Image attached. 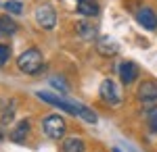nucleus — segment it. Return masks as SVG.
<instances>
[{"mask_svg":"<svg viewBox=\"0 0 157 152\" xmlns=\"http://www.w3.org/2000/svg\"><path fill=\"white\" fill-rule=\"evenodd\" d=\"M4 11H6V15H21L23 13V4L19 0H6L4 2Z\"/></svg>","mask_w":157,"mask_h":152,"instance_id":"obj_15","label":"nucleus"},{"mask_svg":"<svg viewBox=\"0 0 157 152\" xmlns=\"http://www.w3.org/2000/svg\"><path fill=\"white\" fill-rule=\"evenodd\" d=\"M29 129H32V123H29L27 119H23V121H19V123H17V127L11 131V136H9V138H11L13 142H17V144H21V142L27 138Z\"/></svg>","mask_w":157,"mask_h":152,"instance_id":"obj_10","label":"nucleus"},{"mask_svg":"<svg viewBox=\"0 0 157 152\" xmlns=\"http://www.w3.org/2000/svg\"><path fill=\"white\" fill-rule=\"evenodd\" d=\"M36 23L42 27V29H55V25H57V13L55 9L50 6V4H40L36 9Z\"/></svg>","mask_w":157,"mask_h":152,"instance_id":"obj_3","label":"nucleus"},{"mask_svg":"<svg viewBox=\"0 0 157 152\" xmlns=\"http://www.w3.org/2000/svg\"><path fill=\"white\" fill-rule=\"evenodd\" d=\"M138 75H140V69H138V65L132 63V60H124L120 65V79L124 85H130L138 79Z\"/></svg>","mask_w":157,"mask_h":152,"instance_id":"obj_5","label":"nucleus"},{"mask_svg":"<svg viewBox=\"0 0 157 152\" xmlns=\"http://www.w3.org/2000/svg\"><path fill=\"white\" fill-rule=\"evenodd\" d=\"M61 150L63 152H84L86 144H84L82 138H67V140H63V144H61Z\"/></svg>","mask_w":157,"mask_h":152,"instance_id":"obj_12","label":"nucleus"},{"mask_svg":"<svg viewBox=\"0 0 157 152\" xmlns=\"http://www.w3.org/2000/svg\"><path fill=\"white\" fill-rule=\"evenodd\" d=\"M94 46H97V52L101 56H115V54L120 52V46H117L115 40H111V38H98Z\"/></svg>","mask_w":157,"mask_h":152,"instance_id":"obj_9","label":"nucleus"},{"mask_svg":"<svg viewBox=\"0 0 157 152\" xmlns=\"http://www.w3.org/2000/svg\"><path fill=\"white\" fill-rule=\"evenodd\" d=\"M147 121H149V127L153 129V131H157V108H151V110H149Z\"/></svg>","mask_w":157,"mask_h":152,"instance_id":"obj_17","label":"nucleus"},{"mask_svg":"<svg viewBox=\"0 0 157 152\" xmlns=\"http://www.w3.org/2000/svg\"><path fill=\"white\" fill-rule=\"evenodd\" d=\"M98 94H101V98H103L105 102H109V104H120V100H121L120 90L115 88V83L111 81V79H105V81L101 83Z\"/></svg>","mask_w":157,"mask_h":152,"instance_id":"obj_7","label":"nucleus"},{"mask_svg":"<svg viewBox=\"0 0 157 152\" xmlns=\"http://www.w3.org/2000/svg\"><path fill=\"white\" fill-rule=\"evenodd\" d=\"M42 131L44 136L50 140H61L67 131V123L61 115H48V117L42 121Z\"/></svg>","mask_w":157,"mask_h":152,"instance_id":"obj_2","label":"nucleus"},{"mask_svg":"<svg viewBox=\"0 0 157 152\" xmlns=\"http://www.w3.org/2000/svg\"><path fill=\"white\" fill-rule=\"evenodd\" d=\"M9 59H11V48L4 46V44H0V67H2Z\"/></svg>","mask_w":157,"mask_h":152,"instance_id":"obj_18","label":"nucleus"},{"mask_svg":"<svg viewBox=\"0 0 157 152\" xmlns=\"http://www.w3.org/2000/svg\"><path fill=\"white\" fill-rule=\"evenodd\" d=\"M17 27H19V25L15 23L9 15H2V17H0V31H2V34H9V35H11V34L17 31Z\"/></svg>","mask_w":157,"mask_h":152,"instance_id":"obj_14","label":"nucleus"},{"mask_svg":"<svg viewBox=\"0 0 157 152\" xmlns=\"http://www.w3.org/2000/svg\"><path fill=\"white\" fill-rule=\"evenodd\" d=\"M17 67H19V71H23V73H27V75L38 73L40 67H42V54H40V50L29 48V50L21 52L19 59H17Z\"/></svg>","mask_w":157,"mask_h":152,"instance_id":"obj_1","label":"nucleus"},{"mask_svg":"<svg viewBox=\"0 0 157 152\" xmlns=\"http://www.w3.org/2000/svg\"><path fill=\"white\" fill-rule=\"evenodd\" d=\"M75 29H78V34L82 35L84 40H94L97 38V27L92 23H88V21H80L75 25Z\"/></svg>","mask_w":157,"mask_h":152,"instance_id":"obj_13","label":"nucleus"},{"mask_svg":"<svg viewBox=\"0 0 157 152\" xmlns=\"http://www.w3.org/2000/svg\"><path fill=\"white\" fill-rule=\"evenodd\" d=\"M136 96L143 102H157V81H153V79L140 81L138 90H136Z\"/></svg>","mask_w":157,"mask_h":152,"instance_id":"obj_6","label":"nucleus"},{"mask_svg":"<svg viewBox=\"0 0 157 152\" xmlns=\"http://www.w3.org/2000/svg\"><path fill=\"white\" fill-rule=\"evenodd\" d=\"M15 104H17L15 100H9V106L4 108V113H2V117H0V123H2V125H4V123L9 125V123L13 121V115H15Z\"/></svg>","mask_w":157,"mask_h":152,"instance_id":"obj_16","label":"nucleus"},{"mask_svg":"<svg viewBox=\"0 0 157 152\" xmlns=\"http://www.w3.org/2000/svg\"><path fill=\"white\" fill-rule=\"evenodd\" d=\"M113 152H121V150H117V148H113Z\"/></svg>","mask_w":157,"mask_h":152,"instance_id":"obj_20","label":"nucleus"},{"mask_svg":"<svg viewBox=\"0 0 157 152\" xmlns=\"http://www.w3.org/2000/svg\"><path fill=\"white\" fill-rule=\"evenodd\" d=\"M98 2L97 0H78V13L84 17H97L98 15Z\"/></svg>","mask_w":157,"mask_h":152,"instance_id":"obj_11","label":"nucleus"},{"mask_svg":"<svg viewBox=\"0 0 157 152\" xmlns=\"http://www.w3.org/2000/svg\"><path fill=\"white\" fill-rule=\"evenodd\" d=\"M4 138V131H2V125H0V140Z\"/></svg>","mask_w":157,"mask_h":152,"instance_id":"obj_19","label":"nucleus"},{"mask_svg":"<svg viewBox=\"0 0 157 152\" xmlns=\"http://www.w3.org/2000/svg\"><path fill=\"white\" fill-rule=\"evenodd\" d=\"M136 21L140 23V27H145V29H149V31H153V29H157V13L153 11V9H138V13H136Z\"/></svg>","mask_w":157,"mask_h":152,"instance_id":"obj_8","label":"nucleus"},{"mask_svg":"<svg viewBox=\"0 0 157 152\" xmlns=\"http://www.w3.org/2000/svg\"><path fill=\"white\" fill-rule=\"evenodd\" d=\"M38 96H40L44 102H48V104L57 106V108L65 110V113H69V115H75V117H80V104H75V102H69V100H63V98H59V96H52V94H48V92H40Z\"/></svg>","mask_w":157,"mask_h":152,"instance_id":"obj_4","label":"nucleus"}]
</instances>
